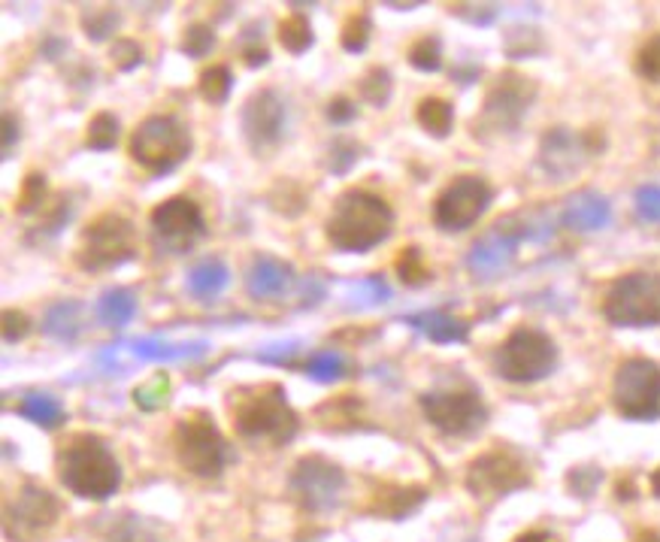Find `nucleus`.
I'll return each mask as SVG.
<instances>
[{"instance_id":"obj_21","label":"nucleus","mask_w":660,"mask_h":542,"mask_svg":"<svg viewBox=\"0 0 660 542\" xmlns=\"http://www.w3.org/2000/svg\"><path fill=\"white\" fill-rule=\"evenodd\" d=\"M406 324H412L415 331H421L430 343L439 346H452V343H467L470 340V324L464 318H455L449 312H418V315H406Z\"/></svg>"},{"instance_id":"obj_20","label":"nucleus","mask_w":660,"mask_h":542,"mask_svg":"<svg viewBox=\"0 0 660 542\" xmlns=\"http://www.w3.org/2000/svg\"><path fill=\"white\" fill-rule=\"evenodd\" d=\"M612 222V206L603 194L585 188V191H576L564 200L561 206V225L576 231V234H594V231H603L606 225Z\"/></svg>"},{"instance_id":"obj_46","label":"nucleus","mask_w":660,"mask_h":542,"mask_svg":"<svg viewBox=\"0 0 660 542\" xmlns=\"http://www.w3.org/2000/svg\"><path fill=\"white\" fill-rule=\"evenodd\" d=\"M109 58H113V64H116L119 70H134V67L143 64V49H140L137 40L119 37V40L113 43V49H109Z\"/></svg>"},{"instance_id":"obj_53","label":"nucleus","mask_w":660,"mask_h":542,"mask_svg":"<svg viewBox=\"0 0 660 542\" xmlns=\"http://www.w3.org/2000/svg\"><path fill=\"white\" fill-rule=\"evenodd\" d=\"M515 542H561V539L555 533H548V530H524V533L515 536Z\"/></svg>"},{"instance_id":"obj_19","label":"nucleus","mask_w":660,"mask_h":542,"mask_svg":"<svg viewBox=\"0 0 660 542\" xmlns=\"http://www.w3.org/2000/svg\"><path fill=\"white\" fill-rule=\"evenodd\" d=\"M249 297L255 300H273L282 297L291 285H294V267L276 255H255L252 264L246 267V279H243Z\"/></svg>"},{"instance_id":"obj_54","label":"nucleus","mask_w":660,"mask_h":542,"mask_svg":"<svg viewBox=\"0 0 660 542\" xmlns=\"http://www.w3.org/2000/svg\"><path fill=\"white\" fill-rule=\"evenodd\" d=\"M618 500H624V503H627V500H636V485H633L630 479H621V482H618Z\"/></svg>"},{"instance_id":"obj_35","label":"nucleus","mask_w":660,"mask_h":542,"mask_svg":"<svg viewBox=\"0 0 660 542\" xmlns=\"http://www.w3.org/2000/svg\"><path fill=\"white\" fill-rule=\"evenodd\" d=\"M394 270H397L400 282H403V285H412V288H418V285H424V282L430 279V267H427L424 252H421L418 246L400 249V255H397V261H394Z\"/></svg>"},{"instance_id":"obj_5","label":"nucleus","mask_w":660,"mask_h":542,"mask_svg":"<svg viewBox=\"0 0 660 542\" xmlns=\"http://www.w3.org/2000/svg\"><path fill=\"white\" fill-rule=\"evenodd\" d=\"M603 318L612 328H660V273L633 270L618 276L603 294Z\"/></svg>"},{"instance_id":"obj_26","label":"nucleus","mask_w":660,"mask_h":542,"mask_svg":"<svg viewBox=\"0 0 660 542\" xmlns=\"http://www.w3.org/2000/svg\"><path fill=\"white\" fill-rule=\"evenodd\" d=\"M43 328L49 337L61 340V343H73L82 331V306L79 300H61L55 306H49Z\"/></svg>"},{"instance_id":"obj_48","label":"nucleus","mask_w":660,"mask_h":542,"mask_svg":"<svg viewBox=\"0 0 660 542\" xmlns=\"http://www.w3.org/2000/svg\"><path fill=\"white\" fill-rule=\"evenodd\" d=\"M324 116H327V122L330 125H337V128H343V125H349V122H355L358 119V103L355 100H349V97H330L327 100V110H324Z\"/></svg>"},{"instance_id":"obj_33","label":"nucleus","mask_w":660,"mask_h":542,"mask_svg":"<svg viewBox=\"0 0 660 542\" xmlns=\"http://www.w3.org/2000/svg\"><path fill=\"white\" fill-rule=\"evenodd\" d=\"M303 370L309 373V379L315 382H337L343 379L346 373V358L334 349H321V352H312L303 364Z\"/></svg>"},{"instance_id":"obj_9","label":"nucleus","mask_w":660,"mask_h":542,"mask_svg":"<svg viewBox=\"0 0 660 542\" xmlns=\"http://www.w3.org/2000/svg\"><path fill=\"white\" fill-rule=\"evenodd\" d=\"M424 418L446 437H476L488 424V406L476 388H436L421 394Z\"/></svg>"},{"instance_id":"obj_49","label":"nucleus","mask_w":660,"mask_h":542,"mask_svg":"<svg viewBox=\"0 0 660 542\" xmlns=\"http://www.w3.org/2000/svg\"><path fill=\"white\" fill-rule=\"evenodd\" d=\"M258 31H261V25H249L246 40H243V61H246L249 67H264V64H270V49L255 37Z\"/></svg>"},{"instance_id":"obj_3","label":"nucleus","mask_w":660,"mask_h":542,"mask_svg":"<svg viewBox=\"0 0 660 542\" xmlns=\"http://www.w3.org/2000/svg\"><path fill=\"white\" fill-rule=\"evenodd\" d=\"M300 418L288 403V394L282 385H258L252 391H243L240 403L234 406V430L249 443H267L273 449H282L297 437Z\"/></svg>"},{"instance_id":"obj_32","label":"nucleus","mask_w":660,"mask_h":542,"mask_svg":"<svg viewBox=\"0 0 660 542\" xmlns=\"http://www.w3.org/2000/svg\"><path fill=\"white\" fill-rule=\"evenodd\" d=\"M79 25H82L85 37H88L91 43H103L106 37H113V34L119 31L122 16H119V10H113V7H97V10H85L82 19H79Z\"/></svg>"},{"instance_id":"obj_34","label":"nucleus","mask_w":660,"mask_h":542,"mask_svg":"<svg viewBox=\"0 0 660 542\" xmlns=\"http://www.w3.org/2000/svg\"><path fill=\"white\" fill-rule=\"evenodd\" d=\"M49 179L43 173H28L25 182H22V191H19V200H16V212L19 215H34V212H43L46 203H49Z\"/></svg>"},{"instance_id":"obj_23","label":"nucleus","mask_w":660,"mask_h":542,"mask_svg":"<svg viewBox=\"0 0 660 542\" xmlns=\"http://www.w3.org/2000/svg\"><path fill=\"white\" fill-rule=\"evenodd\" d=\"M231 285V270L222 258H203L188 273V291L200 300L218 297Z\"/></svg>"},{"instance_id":"obj_6","label":"nucleus","mask_w":660,"mask_h":542,"mask_svg":"<svg viewBox=\"0 0 660 542\" xmlns=\"http://www.w3.org/2000/svg\"><path fill=\"white\" fill-rule=\"evenodd\" d=\"M558 358L561 355L552 337L539 328H530V324H521L500 343L494 355V370L512 385H533L555 373Z\"/></svg>"},{"instance_id":"obj_43","label":"nucleus","mask_w":660,"mask_h":542,"mask_svg":"<svg viewBox=\"0 0 660 542\" xmlns=\"http://www.w3.org/2000/svg\"><path fill=\"white\" fill-rule=\"evenodd\" d=\"M636 73L648 82H660V34L648 37L636 52Z\"/></svg>"},{"instance_id":"obj_11","label":"nucleus","mask_w":660,"mask_h":542,"mask_svg":"<svg viewBox=\"0 0 660 542\" xmlns=\"http://www.w3.org/2000/svg\"><path fill=\"white\" fill-rule=\"evenodd\" d=\"M536 100V82L518 70H503L491 82L476 125L491 134H515Z\"/></svg>"},{"instance_id":"obj_47","label":"nucleus","mask_w":660,"mask_h":542,"mask_svg":"<svg viewBox=\"0 0 660 542\" xmlns=\"http://www.w3.org/2000/svg\"><path fill=\"white\" fill-rule=\"evenodd\" d=\"M31 331H34V324L22 309H4V340L7 343H22L31 337Z\"/></svg>"},{"instance_id":"obj_8","label":"nucleus","mask_w":660,"mask_h":542,"mask_svg":"<svg viewBox=\"0 0 660 542\" xmlns=\"http://www.w3.org/2000/svg\"><path fill=\"white\" fill-rule=\"evenodd\" d=\"M173 452L182 470L197 479H218L228 464V443L222 430L215 427L212 415L203 409L188 412L176 421Z\"/></svg>"},{"instance_id":"obj_39","label":"nucleus","mask_w":660,"mask_h":542,"mask_svg":"<svg viewBox=\"0 0 660 542\" xmlns=\"http://www.w3.org/2000/svg\"><path fill=\"white\" fill-rule=\"evenodd\" d=\"M361 152H364V149H361L358 140H352V137H337L334 143H330V149H327V170L334 173V176L349 173V170L358 164Z\"/></svg>"},{"instance_id":"obj_40","label":"nucleus","mask_w":660,"mask_h":542,"mask_svg":"<svg viewBox=\"0 0 660 542\" xmlns=\"http://www.w3.org/2000/svg\"><path fill=\"white\" fill-rule=\"evenodd\" d=\"M358 91L370 106H385L391 100V73L385 67H370L358 79Z\"/></svg>"},{"instance_id":"obj_2","label":"nucleus","mask_w":660,"mask_h":542,"mask_svg":"<svg viewBox=\"0 0 660 542\" xmlns=\"http://www.w3.org/2000/svg\"><path fill=\"white\" fill-rule=\"evenodd\" d=\"M58 479L82 500H109L122 488V464L97 433H73L58 449Z\"/></svg>"},{"instance_id":"obj_52","label":"nucleus","mask_w":660,"mask_h":542,"mask_svg":"<svg viewBox=\"0 0 660 542\" xmlns=\"http://www.w3.org/2000/svg\"><path fill=\"white\" fill-rule=\"evenodd\" d=\"M358 297H361L364 303H379L382 297H388V288L382 285L379 276H370V279H364V282L358 285Z\"/></svg>"},{"instance_id":"obj_45","label":"nucleus","mask_w":660,"mask_h":542,"mask_svg":"<svg viewBox=\"0 0 660 542\" xmlns=\"http://www.w3.org/2000/svg\"><path fill=\"white\" fill-rule=\"evenodd\" d=\"M636 215L648 225H660V185H639L633 194Z\"/></svg>"},{"instance_id":"obj_44","label":"nucleus","mask_w":660,"mask_h":542,"mask_svg":"<svg viewBox=\"0 0 660 542\" xmlns=\"http://www.w3.org/2000/svg\"><path fill=\"white\" fill-rule=\"evenodd\" d=\"M134 349L143 355V358H158V361H173V358H188V355H203L206 343H197V346H164V343H152V340H143V343H134Z\"/></svg>"},{"instance_id":"obj_56","label":"nucleus","mask_w":660,"mask_h":542,"mask_svg":"<svg viewBox=\"0 0 660 542\" xmlns=\"http://www.w3.org/2000/svg\"><path fill=\"white\" fill-rule=\"evenodd\" d=\"M648 482H651V494H654V497L660 500V467H657V470L651 473V479H648Z\"/></svg>"},{"instance_id":"obj_42","label":"nucleus","mask_w":660,"mask_h":542,"mask_svg":"<svg viewBox=\"0 0 660 542\" xmlns=\"http://www.w3.org/2000/svg\"><path fill=\"white\" fill-rule=\"evenodd\" d=\"M215 49V31L203 22L197 25H188L185 34H182V55L188 58H206L209 52Z\"/></svg>"},{"instance_id":"obj_51","label":"nucleus","mask_w":660,"mask_h":542,"mask_svg":"<svg viewBox=\"0 0 660 542\" xmlns=\"http://www.w3.org/2000/svg\"><path fill=\"white\" fill-rule=\"evenodd\" d=\"M22 137V125L13 113H4V158H13V149Z\"/></svg>"},{"instance_id":"obj_27","label":"nucleus","mask_w":660,"mask_h":542,"mask_svg":"<svg viewBox=\"0 0 660 542\" xmlns=\"http://www.w3.org/2000/svg\"><path fill=\"white\" fill-rule=\"evenodd\" d=\"M16 412H19L22 418L34 421L37 427H58V424H64V406H61V400H55L52 394H40V391L25 394V397L19 400Z\"/></svg>"},{"instance_id":"obj_31","label":"nucleus","mask_w":660,"mask_h":542,"mask_svg":"<svg viewBox=\"0 0 660 542\" xmlns=\"http://www.w3.org/2000/svg\"><path fill=\"white\" fill-rule=\"evenodd\" d=\"M279 43H282L285 52H291V55H303V52L315 43V34H312L309 19L300 16V13L282 19V22H279Z\"/></svg>"},{"instance_id":"obj_37","label":"nucleus","mask_w":660,"mask_h":542,"mask_svg":"<svg viewBox=\"0 0 660 542\" xmlns=\"http://www.w3.org/2000/svg\"><path fill=\"white\" fill-rule=\"evenodd\" d=\"M409 64L415 70L436 73L439 67H443V40H439L436 34H427V37L415 40L409 46Z\"/></svg>"},{"instance_id":"obj_28","label":"nucleus","mask_w":660,"mask_h":542,"mask_svg":"<svg viewBox=\"0 0 660 542\" xmlns=\"http://www.w3.org/2000/svg\"><path fill=\"white\" fill-rule=\"evenodd\" d=\"M267 203L273 212L285 215V219H300L306 212V203H309V194L300 182L294 179H276V185L270 188L267 194Z\"/></svg>"},{"instance_id":"obj_29","label":"nucleus","mask_w":660,"mask_h":542,"mask_svg":"<svg viewBox=\"0 0 660 542\" xmlns=\"http://www.w3.org/2000/svg\"><path fill=\"white\" fill-rule=\"evenodd\" d=\"M119 134H122V125L113 113H94V119L85 125V146L91 152H109L116 149L119 143Z\"/></svg>"},{"instance_id":"obj_50","label":"nucleus","mask_w":660,"mask_h":542,"mask_svg":"<svg viewBox=\"0 0 660 542\" xmlns=\"http://www.w3.org/2000/svg\"><path fill=\"white\" fill-rule=\"evenodd\" d=\"M597 482H600V473L591 470V467H588V470H579V467H576V470L570 473V488H573L579 497H591L594 488H597Z\"/></svg>"},{"instance_id":"obj_30","label":"nucleus","mask_w":660,"mask_h":542,"mask_svg":"<svg viewBox=\"0 0 660 542\" xmlns=\"http://www.w3.org/2000/svg\"><path fill=\"white\" fill-rule=\"evenodd\" d=\"M231 85H234V76H231V67L228 64H209L200 79H197V88H200V97L212 106L225 103L231 97Z\"/></svg>"},{"instance_id":"obj_7","label":"nucleus","mask_w":660,"mask_h":542,"mask_svg":"<svg viewBox=\"0 0 660 542\" xmlns=\"http://www.w3.org/2000/svg\"><path fill=\"white\" fill-rule=\"evenodd\" d=\"M194 149L191 131L176 116H149L143 119L128 143V152L137 167L152 176L173 173Z\"/></svg>"},{"instance_id":"obj_41","label":"nucleus","mask_w":660,"mask_h":542,"mask_svg":"<svg viewBox=\"0 0 660 542\" xmlns=\"http://www.w3.org/2000/svg\"><path fill=\"white\" fill-rule=\"evenodd\" d=\"M361 406L364 403L358 397H334V400H327L315 415L321 424H355Z\"/></svg>"},{"instance_id":"obj_24","label":"nucleus","mask_w":660,"mask_h":542,"mask_svg":"<svg viewBox=\"0 0 660 542\" xmlns=\"http://www.w3.org/2000/svg\"><path fill=\"white\" fill-rule=\"evenodd\" d=\"M137 312V297L128 291V288H109L100 294L97 300V321L103 324V328H125V324L134 318Z\"/></svg>"},{"instance_id":"obj_18","label":"nucleus","mask_w":660,"mask_h":542,"mask_svg":"<svg viewBox=\"0 0 660 542\" xmlns=\"http://www.w3.org/2000/svg\"><path fill=\"white\" fill-rule=\"evenodd\" d=\"M343 488H346V473L321 455H306L291 470V491L309 509L334 506Z\"/></svg>"},{"instance_id":"obj_55","label":"nucleus","mask_w":660,"mask_h":542,"mask_svg":"<svg viewBox=\"0 0 660 542\" xmlns=\"http://www.w3.org/2000/svg\"><path fill=\"white\" fill-rule=\"evenodd\" d=\"M636 542H660V533H657V530H642V533L636 536Z\"/></svg>"},{"instance_id":"obj_36","label":"nucleus","mask_w":660,"mask_h":542,"mask_svg":"<svg viewBox=\"0 0 660 542\" xmlns=\"http://www.w3.org/2000/svg\"><path fill=\"white\" fill-rule=\"evenodd\" d=\"M170 391H173L170 376H167V373H155V376H149L143 385L134 388V403H137L143 412H155V409H161V406L170 400Z\"/></svg>"},{"instance_id":"obj_16","label":"nucleus","mask_w":660,"mask_h":542,"mask_svg":"<svg viewBox=\"0 0 660 542\" xmlns=\"http://www.w3.org/2000/svg\"><path fill=\"white\" fill-rule=\"evenodd\" d=\"M530 485V470L524 467V461L497 446L491 452H482L470 467H467V488L473 497L479 500H491V497H503L509 491L527 488Z\"/></svg>"},{"instance_id":"obj_15","label":"nucleus","mask_w":660,"mask_h":542,"mask_svg":"<svg viewBox=\"0 0 660 542\" xmlns=\"http://www.w3.org/2000/svg\"><path fill=\"white\" fill-rule=\"evenodd\" d=\"M285 122H288V103L276 88H258L255 94L246 97L240 110L243 137L255 155H267L285 140Z\"/></svg>"},{"instance_id":"obj_14","label":"nucleus","mask_w":660,"mask_h":542,"mask_svg":"<svg viewBox=\"0 0 660 542\" xmlns=\"http://www.w3.org/2000/svg\"><path fill=\"white\" fill-rule=\"evenodd\" d=\"M149 228H152L158 249H164L170 255H185L206 237L203 209L197 206V200L182 197V194L167 197L152 209Z\"/></svg>"},{"instance_id":"obj_13","label":"nucleus","mask_w":660,"mask_h":542,"mask_svg":"<svg viewBox=\"0 0 660 542\" xmlns=\"http://www.w3.org/2000/svg\"><path fill=\"white\" fill-rule=\"evenodd\" d=\"M61 518V503L52 491L25 482L16 497L4 503V533L13 542H43Z\"/></svg>"},{"instance_id":"obj_12","label":"nucleus","mask_w":660,"mask_h":542,"mask_svg":"<svg viewBox=\"0 0 660 542\" xmlns=\"http://www.w3.org/2000/svg\"><path fill=\"white\" fill-rule=\"evenodd\" d=\"M491 197H494V191H491L488 179L458 176L436 194L430 219L443 234H461L482 219L485 209L491 206Z\"/></svg>"},{"instance_id":"obj_17","label":"nucleus","mask_w":660,"mask_h":542,"mask_svg":"<svg viewBox=\"0 0 660 542\" xmlns=\"http://www.w3.org/2000/svg\"><path fill=\"white\" fill-rule=\"evenodd\" d=\"M600 149H603V137H594V131L576 134L570 128H552L545 131L539 143V167L552 179H570Z\"/></svg>"},{"instance_id":"obj_1","label":"nucleus","mask_w":660,"mask_h":542,"mask_svg":"<svg viewBox=\"0 0 660 542\" xmlns=\"http://www.w3.org/2000/svg\"><path fill=\"white\" fill-rule=\"evenodd\" d=\"M394 231V209L385 197L364 191V188H349L334 200L327 222H324V237L337 252L346 255H364L376 246H382Z\"/></svg>"},{"instance_id":"obj_25","label":"nucleus","mask_w":660,"mask_h":542,"mask_svg":"<svg viewBox=\"0 0 660 542\" xmlns=\"http://www.w3.org/2000/svg\"><path fill=\"white\" fill-rule=\"evenodd\" d=\"M415 119H418V125H421L430 137L443 140V137L452 134V125H455V106H452L446 97L430 94V97H424V100L418 103Z\"/></svg>"},{"instance_id":"obj_38","label":"nucleus","mask_w":660,"mask_h":542,"mask_svg":"<svg viewBox=\"0 0 660 542\" xmlns=\"http://www.w3.org/2000/svg\"><path fill=\"white\" fill-rule=\"evenodd\" d=\"M370 31H373V22H370L367 10H355V13L343 22V31H340L343 49L361 55V52L370 46Z\"/></svg>"},{"instance_id":"obj_10","label":"nucleus","mask_w":660,"mask_h":542,"mask_svg":"<svg viewBox=\"0 0 660 542\" xmlns=\"http://www.w3.org/2000/svg\"><path fill=\"white\" fill-rule=\"evenodd\" d=\"M612 406L627 421H651L660 415V364L627 358L612 379Z\"/></svg>"},{"instance_id":"obj_22","label":"nucleus","mask_w":660,"mask_h":542,"mask_svg":"<svg viewBox=\"0 0 660 542\" xmlns=\"http://www.w3.org/2000/svg\"><path fill=\"white\" fill-rule=\"evenodd\" d=\"M427 491L418 485H385L373 494L370 512L373 515H385V518H406L409 512H415L424 503Z\"/></svg>"},{"instance_id":"obj_4","label":"nucleus","mask_w":660,"mask_h":542,"mask_svg":"<svg viewBox=\"0 0 660 542\" xmlns=\"http://www.w3.org/2000/svg\"><path fill=\"white\" fill-rule=\"evenodd\" d=\"M134 255H137L134 222L119 212H100L97 219H91L82 228V234L76 240L73 261L85 273H103V270H113V267L131 261Z\"/></svg>"}]
</instances>
